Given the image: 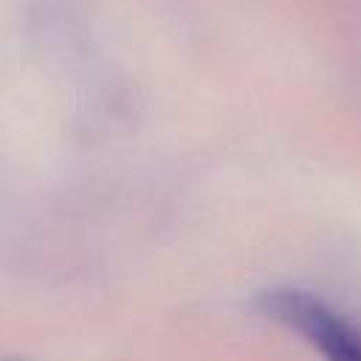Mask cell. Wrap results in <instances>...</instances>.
I'll use <instances>...</instances> for the list:
<instances>
[{
	"instance_id": "obj_1",
	"label": "cell",
	"mask_w": 361,
	"mask_h": 361,
	"mask_svg": "<svg viewBox=\"0 0 361 361\" xmlns=\"http://www.w3.org/2000/svg\"><path fill=\"white\" fill-rule=\"evenodd\" d=\"M257 310L305 341L322 361H361V324L313 290L265 288L257 293Z\"/></svg>"
}]
</instances>
